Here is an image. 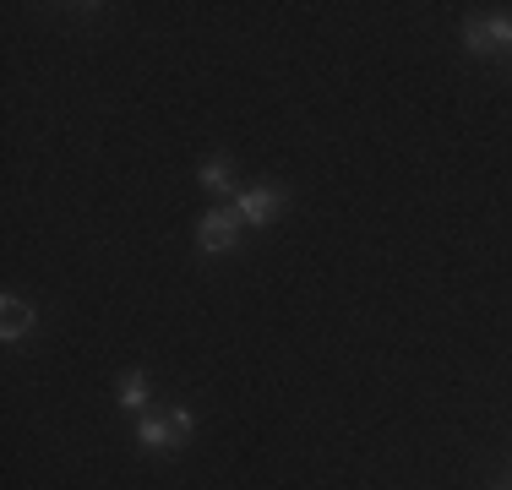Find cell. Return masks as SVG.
Listing matches in <instances>:
<instances>
[{
    "mask_svg": "<svg viewBox=\"0 0 512 490\" xmlns=\"http://www.w3.org/2000/svg\"><path fill=\"white\" fill-rule=\"evenodd\" d=\"M191 431H197V420H191L186 403H175L169 414H142L137 420V441L148 452H164V458H175V452L191 441Z\"/></svg>",
    "mask_w": 512,
    "mask_h": 490,
    "instance_id": "1",
    "label": "cell"
},
{
    "mask_svg": "<svg viewBox=\"0 0 512 490\" xmlns=\"http://www.w3.org/2000/svg\"><path fill=\"white\" fill-rule=\"evenodd\" d=\"M463 49L480 60H496L512 49V17L507 11H480V17L463 22Z\"/></svg>",
    "mask_w": 512,
    "mask_h": 490,
    "instance_id": "2",
    "label": "cell"
},
{
    "mask_svg": "<svg viewBox=\"0 0 512 490\" xmlns=\"http://www.w3.org/2000/svg\"><path fill=\"white\" fill-rule=\"evenodd\" d=\"M284 186H273V180H251V186H240L235 196V213H240V224H251V229H267L278 213H284Z\"/></svg>",
    "mask_w": 512,
    "mask_h": 490,
    "instance_id": "3",
    "label": "cell"
},
{
    "mask_svg": "<svg viewBox=\"0 0 512 490\" xmlns=\"http://www.w3.org/2000/svg\"><path fill=\"white\" fill-rule=\"evenodd\" d=\"M240 213L235 207H213V213H202L197 218V251L202 256H224V251H235L240 245Z\"/></svg>",
    "mask_w": 512,
    "mask_h": 490,
    "instance_id": "4",
    "label": "cell"
},
{
    "mask_svg": "<svg viewBox=\"0 0 512 490\" xmlns=\"http://www.w3.org/2000/svg\"><path fill=\"white\" fill-rule=\"evenodd\" d=\"M33 327H39V311H33L28 300H17V294H6V300H0V338H6V343H22Z\"/></svg>",
    "mask_w": 512,
    "mask_h": 490,
    "instance_id": "5",
    "label": "cell"
},
{
    "mask_svg": "<svg viewBox=\"0 0 512 490\" xmlns=\"http://www.w3.org/2000/svg\"><path fill=\"white\" fill-rule=\"evenodd\" d=\"M197 186H202L207 196H240L235 164H229L224 153H213V158H202V164H197Z\"/></svg>",
    "mask_w": 512,
    "mask_h": 490,
    "instance_id": "6",
    "label": "cell"
},
{
    "mask_svg": "<svg viewBox=\"0 0 512 490\" xmlns=\"http://www.w3.org/2000/svg\"><path fill=\"white\" fill-rule=\"evenodd\" d=\"M115 403L126 414H148V403H153V387H148V371H137V365H131V371H120V382H115Z\"/></svg>",
    "mask_w": 512,
    "mask_h": 490,
    "instance_id": "7",
    "label": "cell"
}]
</instances>
